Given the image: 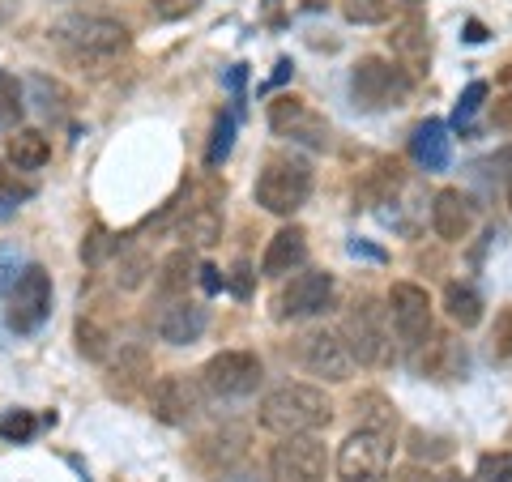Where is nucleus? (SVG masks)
<instances>
[{
  "instance_id": "21",
  "label": "nucleus",
  "mask_w": 512,
  "mask_h": 482,
  "mask_svg": "<svg viewBox=\"0 0 512 482\" xmlns=\"http://www.w3.org/2000/svg\"><path fill=\"white\" fill-rule=\"evenodd\" d=\"M5 154H9V163L18 171H39V167L52 163V141H47L39 128H18V133L9 137Z\"/></svg>"
},
{
  "instance_id": "34",
  "label": "nucleus",
  "mask_w": 512,
  "mask_h": 482,
  "mask_svg": "<svg viewBox=\"0 0 512 482\" xmlns=\"http://www.w3.org/2000/svg\"><path fill=\"white\" fill-rule=\"evenodd\" d=\"M150 5L163 22H180V18H188V13L201 9V0H150Z\"/></svg>"
},
{
  "instance_id": "20",
  "label": "nucleus",
  "mask_w": 512,
  "mask_h": 482,
  "mask_svg": "<svg viewBox=\"0 0 512 482\" xmlns=\"http://www.w3.org/2000/svg\"><path fill=\"white\" fill-rule=\"evenodd\" d=\"M410 154H414V163H419V167L444 171V167H448V154H453V137H448V128H444L440 120H427V124L414 128Z\"/></svg>"
},
{
  "instance_id": "11",
  "label": "nucleus",
  "mask_w": 512,
  "mask_h": 482,
  "mask_svg": "<svg viewBox=\"0 0 512 482\" xmlns=\"http://www.w3.org/2000/svg\"><path fill=\"white\" fill-rule=\"evenodd\" d=\"M325 470H329V457L316 436H286L274 448V457H269L274 482H325Z\"/></svg>"
},
{
  "instance_id": "9",
  "label": "nucleus",
  "mask_w": 512,
  "mask_h": 482,
  "mask_svg": "<svg viewBox=\"0 0 512 482\" xmlns=\"http://www.w3.org/2000/svg\"><path fill=\"white\" fill-rule=\"evenodd\" d=\"M269 128H274L278 137L295 141V146H308V150L329 146V120L320 116L312 103L295 99V94H282V99L269 103Z\"/></svg>"
},
{
  "instance_id": "39",
  "label": "nucleus",
  "mask_w": 512,
  "mask_h": 482,
  "mask_svg": "<svg viewBox=\"0 0 512 482\" xmlns=\"http://www.w3.org/2000/svg\"><path fill=\"white\" fill-rule=\"evenodd\" d=\"M402 5H406V9H419V5H427V0H402Z\"/></svg>"
},
{
  "instance_id": "22",
  "label": "nucleus",
  "mask_w": 512,
  "mask_h": 482,
  "mask_svg": "<svg viewBox=\"0 0 512 482\" xmlns=\"http://www.w3.org/2000/svg\"><path fill=\"white\" fill-rule=\"evenodd\" d=\"M244 431H239V427H227V431H214V436H205L201 444H197V457H218L214 465H210V470H205V474H227V470H235V461L239 457H244Z\"/></svg>"
},
{
  "instance_id": "17",
  "label": "nucleus",
  "mask_w": 512,
  "mask_h": 482,
  "mask_svg": "<svg viewBox=\"0 0 512 482\" xmlns=\"http://www.w3.org/2000/svg\"><path fill=\"white\" fill-rule=\"evenodd\" d=\"M303 261H308V231L291 222V227H282V231L265 244L261 273H265V278H286V273H295Z\"/></svg>"
},
{
  "instance_id": "30",
  "label": "nucleus",
  "mask_w": 512,
  "mask_h": 482,
  "mask_svg": "<svg viewBox=\"0 0 512 482\" xmlns=\"http://www.w3.org/2000/svg\"><path fill=\"white\" fill-rule=\"evenodd\" d=\"M35 414L30 410H13V414H5V419H0V436H5L9 444H22V440H30L35 436Z\"/></svg>"
},
{
  "instance_id": "26",
  "label": "nucleus",
  "mask_w": 512,
  "mask_h": 482,
  "mask_svg": "<svg viewBox=\"0 0 512 482\" xmlns=\"http://www.w3.org/2000/svg\"><path fill=\"white\" fill-rule=\"evenodd\" d=\"M188 282H192V256L188 252H171L163 261L158 291H163V295H180V291H188Z\"/></svg>"
},
{
  "instance_id": "38",
  "label": "nucleus",
  "mask_w": 512,
  "mask_h": 482,
  "mask_svg": "<svg viewBox=\"0 0 512 482\" xmlns=\"http://www.w3.org/2000/svg\"><path fill=\"white\" fill-rule=\"evenodd\" d=\"M500 77H504V82H508V86H512V60H508V64H504V73H500Z\"/></svg>"
},
{
  "instance_id": "15",
  "label": "nucleus",
  "mask_w": 512,
  "mask_h": 482,
  "mask_svg": "<svg viewBox=\"0 0 512 482\" xmlns=\"http://www.w3.org/2000/svg\"><path fill=\"white\" fill-rule=\"evenodd\" d=\"M478 222L474 201L461 188H440L436 201H431V231H436L444 244H461Z\"/></svg>"
},
{
  "instance_id": "27",
  "label": "nucleus",
  "mask_w": 512,
  "mask_h": 482,
  "mask_svg": "<svg viewBox=\"0 0 512 482\" xmlns=\"http://www.w3.org/2000/svg\"><path fill=\"white\" fill-rule=\"evenodd\" d=\"M22 82L13 73L0 69V128H13L22 120Z\"/></svg>"
},
{
  "instance_id": "29",
  "label": "nucleus",
  "mask_w": 512,
  "mask_h": 482,
  "mask_svg": "<svg viewBox=\"0 0 512 482\" xmlns=\"http://www.w3.org/2000/svg\"><path fill=\"white\" fill-rule=\"evenodd\" d=\"M346 18L359 22V26H372V22H384L389 18V0H342Z\"/></svg>"
},
{
  "instance_id": "40",
  "label": "nucleus",
  "mask_w": 512,
  "mask_h": 482,
  "mask_svg": "<svg viewBox=\"0 0 512 482\" xmlns=\"http://www.w3.org/2000/svg\"><path fill=\"white\" fill-rule=\"evenodd\" d=\"M508 205H512V184H508Z\"/></svg>"
},
{
  "instance_id": "25",
  "label": "nucleus",
  "mask_w": 512,
  "mask_h": 482,
  "mask_svg": "<svg viewBox=\"0 0 512 482\" xmlns=\"http://www.w3.org/2000/svg\"><path fill=\"white\" fill-rule=\"evenodd\" d=\"M35 192V184L18 180V171H13V163H0V218H9L18 205Z\"/></svg>"
},
{
  "instance_id": "4",
  "label": "nucleus",
  "mask_w": 512,
  "mask_h": 482,
  "mask_svg": "<svg viewBox=\"0 0 512 482\" xmlns=\"http://www.w3.org/2000/svg\"><path fill=\"white\" fill-rule=\"evenodd\" d=\"M342 342L350 350V359H359L363 367H384L393 355L389 308H380L376 299H359L342 320Z\"/></svg>"
},
{
  "instance_id": "36",
  "label": "nucleus",
  "mask_w": 512,
  "mask_h": 482,
  "mask_svg": "<svg viewBox=\"0 0 512 482\" xmlns=\"http://www.w3.org/2000/svg\"><path fill=\"white\" fill-rule=\"evenodd\" d=\"M389 482H440L436 474L427 470V465H402V470H393Z\"/></svg>"
},
{
  "instance_id": "16",
  "label": "nucleus",
  "mask_w": 512,
  "mask_h": 482,
  "mask_svg": "<svg viewBox=\"0 0 512 482\" xmlns=\"http://www.w3.org/2000/svg\"><path fill=\"white\" fill-rule=\"evenodd\" d=\"M205 325H210V312H205L201 303H192V299L167 303V308L158 312V320H154L158 337H163V342H171V346H192V342H197V337L205 333Z\"/></svg>"
},
{
  "instance_id": "8",
  "label": "nucleus",
  "mask_w": 512,
  "mask_h": 482,
  "mask_svg": "<svg viewBox=\"0 0 512 482\" xmlns=\"http://www.w3.org/2000/svg\"><path fill=\"white\" fill-rule=\"evenodd\" d=\"M47 316H52V273L43 265H26L9 286V329L35 333Z\"/></svg>"
},
{
  "instance_id": "35",
  "label": "nucleus",
  "mask_w": 512,
  "mask_h": 482,
  "mask_svg": "<svg viewBox=\"0 0 512 482\" xmlns=\"http://www.w3.org/2000/svg\"><path fill=\"white\" fill-rule=\"evenodd\" d=\"M483 99H487V82H470L466 94H461V103H457V124H466L474 111L483 107Z\"/></svg>"
},
{
  "instance_id": "37",
  "label": "nucleus",
  "mask_w": 512,
  "mask_h": 482,
  "mask_svg": "<svg viewBox=\"0 0 512 482\" xmlns=\"http://www.w3.org/2000/svg\"><path fill=\"white\" fill-rule=\"evenodd\" d=\"M491 124H495V128H512V90L504 94V99H495V107H491Z\"/></svg>"
},
{
  "instance_id": "28",
  "label": "nucleus",
  "mask_w": 512,
  "mask_h": 482,
  "mask_svg": "<svg viewBox=\"0 0 512 482\" xmlns=\"http://www.w3.org/2000/svg\"><path fill=\"white\" fill-rule=\"evenodd\" d=\"M491 359L495 363H512V303L495 312V325H491Z\"/></svg>"
},
{
  "instance_id": "5",
  "label": "nucleus",
  "mask_w": 512,
  "mask_h": 482,
  "mask_svg": "<svg viewBox=\"0 0 512 482\" xmlns=\"http://www.w3.org/2000/svg\"><path fill=\"white\" fill-rule=\"evenodd\" d=\"M56 39L69 47L73 56L107 60L128 47V26H120L116 18H103V13H73V18H64L56 26Z\"/></svg>"
},
{
  "instance_id": "7",
  "label": "nucleus",
  "mask_w": 512,
  "mask_h": 482,
  "mask_svg": "<svg viewBox=\"0 0 512 482\" xmlns=\"http://www.w3.org/2000/svg\"><path fill=\"white\" fill-rule=\"evenodd\" d=\"M389 431L359 427L338 448V478L342 482H384L389 478Z\"/></svg>"
},
{
  "instance_id": "18",
  "label": "nucleus",
  "mask_w": 512,
  "mask_h": 482,
  "mask_svg": "<svg viewBox=\"0 0 512 482\" xmlns=\"http://www.w3.org/2000/svg\"><path fill=\"white\" fill-rule=\"evenodd\" d=\"M389 47H393V60L402 64L406 73H423L427 69V56H431V43H427V22L423 18H410L393 26L389 35Z\"/></svg>"
},
{
  "instance_id": "13",
  "label": "nucleus",
  "mask_w": 512,
  "mask_h": 482,
  "mask_svg": "<svg viewBox=\"0 0 512 482\" xmlns=\"http://www.w3.org/2000/svg\"><path fill=\"white\" fill-rule=\"evenodd\" d=\"M329 299H333V278H329V273H325V269H303V273H295V278L282 286V295H278V316H282V320L316 316V312L329 308Z\"/></svg>"
},
{
  "instance_id": "6",
  "label": "nucleus",
  "mask_w": 512,
  "mask_h": 482,
  "mask_svg": "<svg viewBox=\"0 0 512 482\" xmlns=\"http://www.w3.org/2000/svg\"><path fill=\"white\" fill-rule=\"evenodd\" d=\"M265 380V367L252 350H222L210 363L201 367V389L210 397L235 401V397H252Z\"/></svg>"
},
{
  "instance_id": "14",
  "label": "nucleus",
  "mask_w": 512,
  "mask_h": 482,
  "mask_svg": "<svg viewBox=\"0 0 512 482\" xmlns=\"http://www.w3.org/2000/svg\"><path fill=\"white\" fill-rule=\"evenodd\" d=\"M201 380L192 376H163L154 384V419L167 427H184L201 414Z\"/></svg>"
},
{
  "instance_id": "23",
  "label": "nucleus",
  "mask_w": 512,
  "mask_h": 482,
  "mask_svg": "<svg viewBox=\"0 0 512 482\" xmlns=\"http://www.w3.org/2000/svg\"><path fill=\"white\" fill-rule=\"evenodd\" d=\"M444 312L453 325L461 329H474L478 320H483V295L474 291V286L466 282H448V291H444Z\"/></svg>"
},
{
  "instance_id": "12",
  "label": "nucleus",
  "mask_w": 512,
  "mask_h": 482,
  "mask_svg": "<svg viewBox=\"0 0 512 482\" xmlns=\"http://www.w3.org/2000/svg\"><path fill=\"white\" fill-rule=\"evenodd\" d=\"M299 367L308 376H320V380H329V384H342L350 380V367H355V359H350V350L338 333H329V329H316L308 333L299 342Z\"/></svg>"
},
{
  "instance_id": "19",
  "label": "nucleus",
  "mask_w": 512,
  "mask_h": 482,
  "mask_svg": "<svg viewBox=\"0 0 512 482\" xmlns=\"http://www.w3.org/2000/svg\"><path fill=\"white\" fill-rule=\"evenodd\" d=\"M419 372L436 376V380H453V376L466 372V350H461V342H453L448 333H431L427 350L419 355Z\"/></svg>"
},
{
  "instance_id": "1",
  "label": "nucleus",
  "mask_w": 512,
  "mask_h": 482,
  "mask_svg": "<svg viewBox=\"0 0 512 482\" xmlns=\"http://www.w3.org/2000/svg\"><path fill=\"white\" fill-rule=\"evenodd\" d=\"M333 423V401L316 384H278L261 401V427L274 436H316Z\"/></svg>"
},
{
  "instance_id": "3",
  "label": "nucleus",
  "mask_w": 512,
  "mask_h": 482,
  "mask_svg": "<svg viewBox=\"0 0 512 482\" xmlns=\"http://www.w3.org/2000/svg\"><path fill=\"white\" fill-rule=\"evenodd\" d=\"M410 73L402 69L397 60H384V56H363L350 73V94L363 111H389V107H402L410 99Z\"/></svg>"
},
{
  "instance_id": "32",
  "label": "nucleus",
  "mask_w": 512,
  "mask_h": 482,
  "mask_svg": "<svg viewBox=\"0 0 512 482\" xmlns=\"http://www.w3.org/2000/svg\"><path fill=\"white\" fill-rule=\"evenodd\" d=\"M474 482H512V453H487L478 461Z\"/></svg>"
},
{
  "instance_id": "24",
  "label": "nucleus",
  "mask_w": 512,
  "mask_h": 482,
  "mask_svg": "<svg viewBox=\"0 0 512 482\" xmlns=\"http://www.w3.org/2000/svg\"><path fill=\"white\" fill-rule=\"evenodd\" d=\"M184 235L192 239V244H214V239L222 235V210L214 201H201L197 210L188 214V222H184Z\"/></svg>"
},
{
  "instance_id": "2",
  "label": "nucleus",
  "mask_w": 512,
  "mask_h": 482,
  "mask_svg": "<svg viewBox=\"0 0 512 482\" xmlns=\"http://www.w3.org/2000/svg\"><path fill=\"white\" fill-rule=\"evenodd\" d=\"M312 197V167L299 154H274L256 175V205L278 218H291Z\"/></svg>"
},
{
  "instance_id": "31",
  "label": "nucleus",
  "mask_w": 512,
  "mask_h": 482,
  "mask_svg": "<svg viewBox=\"0 0 512 482\" xmlns=\"http://www.w3.org/2000/svg\"><path fill=\"white\" fill-rule=\"evenodd\" d=\"M77 350L86 359H103L107 355V333L94 325V320H77Z\"/></svg>"
},
{
  "instance_id": "33",
  "label": "nucleus",
  "mask_w": 512,
  "mask_h": 482,
  "mask_svg": "<svg viewBox=\"0 0 512 482\" xmlns=\"http://www.w3.org/2000/svg\"><path fill=\"white\" fill-rule=\"evenodd\" d=\"M231 141H235V116H218V124H214V141H210V154H205V163L218 167L222 158L231 154Z\"/></svg>"
},
{
  "instance_id": "10",
  "label": "nucleus",
  "mask_w": 512,
  "mask_h": 482,
  "mask_svg": "<svg viewBox=\"0 0 512 482\" xmlns=\"http://www.w3.org/2000/svg\"><path fill=\"white\" fill-rule=\"evenodd\" d=\"M389 320L406 350H419L431 337V295L414 282H393L389 291Z\"/></svg>"
}]
</instances>
